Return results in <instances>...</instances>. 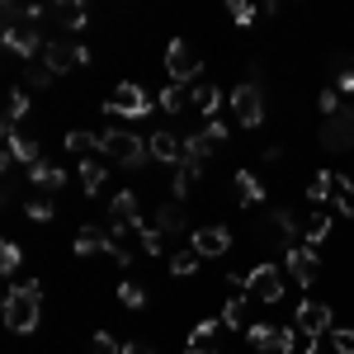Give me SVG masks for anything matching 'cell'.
Returning a JSON list of instances; mask_svg holds the SVG:
<instances>
[{
	"label": "cell",
	"mask_w": 354,
	"mask_h": 354,
	"mask_svg": "<svg viewBox=\"0 0 354 354\" xmlns=\"http://www.w3.org/2000/svg\"><path fill=\"white\" fill-rule=\"evenodd\" d=\"M5 326L15 330V335H33L38 322H43V283L38 279H24V283H15L10 293H5Z\"/></svg>",
	"instance_id": "obj_1"
},
{
	"label": "cell",
	"mask_w": 354,
	"mask_h": 354,
	"mask_svg": "<svg viewBox=\"0 0 354 354\" xmlns=\"http://www.w3.org/2000/svg\"><path fill=\"white\" fill-rule=\"evenodd\" d=\"M100 156L109 165H123V170H142L151 161V147L137 133H128V128H104L100 133Z\"/></svg>",
	"instance_id": "obj_2"
},
{
	"label": "cell",
	"mask_w": 354,
	"mask_h": 354,
	"mask_svg": "<svg viewBox=\"0 0 354 354\" xmlns=\"http://www.w3.org/2000/svg\"><path fill=\"white\" fill-rule=\"evenodd\" d=\"M151 104H156V100H151V95H147L137 81H118L109 90V100H104V113L128 118V123H133V118H147V113H151Z\"/></svg>",
	"instance_id": "obj_3"
},
{
	"label": "cell",
	"mask_w": 354,
	"mask_h": 354,
	"mask_svg": "<svg viewBox=\"0 0 354 354\" xmlns=\"http://www.w3.org/2000/svg\"><path fill=\"white\" fill-rule=\"evenodd\" d=\"M232 137V128L222 123V118H213V123H203L198 133L185 137V165H194V170H203V165L213 161V151H218L222 142Z\"/></svg>",
	"instance_id": "obj_4"
},
{
	"label": "cell",
	"mask_w": 354,
	"mask_h": 354,
	"mask_svg": "<svg viewBox=\"0 0 354 354\" xmlns=\"http://www.w3.org/2000/svg\"><path fill=\"white\" fill-rule=\"evenodd\" d=\"M85 62H90V48L76 43V38H48V48H43V66L53 76H66V71H76Z\"/></svg>",
	"instance_id": "obj_5"
},
{
	"label": "cell",
	"mask_w": 354,
	"mask_h": 354,
	"mask_svg": "<svg viewBox=\"0 0 354 354\" xmlns=\"http://www.w3.org/2000/svg\"><path fill=\"white\" fill-rule=\"evenodd\" d=\"M198 71H203V57L194 53L185 38H170V48H165V76H170V85H194Z\"/></svg>",
	"instance_id": "obj_6"
},
{
	"label": "cell",
	"mask_w": 354,
	"mask_h": 354,
	"mask_svg": "<svg viewBox=\"0 0 354 354\" xmlns=\"http://www.w3.org/2000/svg\"><path fill=\"white\" fill-rule=\"evenodd\" d=\"M245 298L250 302H279L283 298V265H255L245 270Z\"/></svg>",
	"instance_id": "obj_7"
},
{
	"label": "cell",
	"mask_w": 354,
	"mask_h": 354,
	"mask_svg": "<svg viewBox=\"0 0 354 354\" xmlns=\"http://www.w3.org/2000/svg\"><path fill=\"white\" fill-rule=\"evenodd\" d=\"M232 113H236L241 128H260V123H265V95H260L255 81H241L232 90Z\"/></svg>",
	"instance_id": "obj_8"
},
{
	"label": "cell",
	"mask_w": 354,
	"mask_h": 354,
	"mask_svg": "<svg viewBox=\"0 0 354 354\" xmlns=\"http://www.w3.org/2000/svg\"><path fill=\"white\" fill-rule=\"evenodd\" d=\"M0 43H5L10 57H24L28 66H33V57L43 62V48H48V38L38 28H0Z\"/></svg>",
	"instance_id": "obj_9"
},
{
	"label": "cell",
	"mask_w": 354,
	"mask_h": 354,
	"mask_svg": "<svg viewBox=\"0 0 354 354\" xmlns=\"http://www.w3.org/2000/svg\"><path fill=\"white\" fill-rule=\"evenodd\" d=\"M0 133H5V156H0L5 170H15V165H28V170H33V165L43 161V147H38L33 137H19L15 128H0Z\"/></svg>",
	"instance_id": "obj_10"
},
{
	"label": "cell",
	"mask_w": 354,
	"mask_h": 354,
	"mask_svg": "<svg viewBox=\"0 0 354 354\" xmlns=\"http://www.w3.org/2000/svg\"><path fill=\"white\" fill-rule=\"evenodd\" d=\"M283 274H288L298 288H312V279H317V250H312V245H288V250H283Z\"/></svg>",
	"instance_id": "obj_11"
},
{
	"label": "cell",
	"mask_w": 354,
	"mask_h": 354,
	"mask_svg": "<svg viewBox=\"0 0 354 354\" xmlns=\"http://www.w3.org/2000/svg\"><path fill=\"white\" fill-rule=\"evenodd\" d=\"M322 147H326V151H350V147H354V109H350V104L326 118V128H322Z\"/></svg>",
	"instance_id": "obj_12"
},
{
	"label": "cell",
	"mask_w": 354,
	"mask_h": 354,
	"mask_svg": "<svg viewBox=\"0 0 354 354\" xmlns=\"http://www.w3.org/2000/svg\"><path fill=\"white\" fill-rule=\"evenodd\" d=\"M298 330L302 340H322L330 330V302H317V298L298 302Z\"/></svg>",
	"instance_id": "obj_13"
},
{
	"label": "cell",
	"mask_w": 354,
	"mask_h": 354,
	"mask_svg": "<svg viewBox=\"0 0 354 354\" xmlns=\"http://www.w3.org/2000/svg\"><path fill=\"white\" fill-rule=\"evenodd\" d=\"M189 245L203 255V260H218V255H227V250H232V232H227V227H194V232H189Z\"/></svg>",
	"instance_id": "obj_14"
},
{
	"label": "cell",
	"mask_w": 354,
	"mask_h": 354,
	"mask_svg": "<svg viewBox=\"0 0 354 354\" xmlns=\"http://www.w3.org/2000/svg\"><path fill=\"white\" fill-rule=\"evenodd\" d=\"M109 227H128V232L142 227V203H137L133 189H118L109 198Z\"/></svg>",
	"instance_id": "obj_15"
},
{
	"label": "cell",
	"mask_w": 354,
	"mask_h": 354,
	"mask_svg": "<svg viewBox=\"0 0 354 354\" xmlns=\"http://www.w3.org/2000/svg\"><path fill=\"white\" fill-rule=\"evenodd\" d=\"M222 322H198V326L189 330V340H185V354H218L222 345Z\"/></svg>",
	"instance_id": "obj_16"
},
{
	"label": "cell",
	"mask_w": 354,
	"mask_h": 354,
	"mask_svg": "<svg viewBox=\"0 0 354 354\" xmlns=\"http://www.w3.org/2000/svg\"><path fill=\"white\" fill-rule=\"evenodd\" d=\"M147 147H151V161L170 165V170L185 161V142H180L175 133H151V137H147Z\"/></svg>",
	"instance_id": "obj_17"
},
{
	"label": "cell",
	"mask_w": 354,
	"mask_h": 354,
	"mask_svg": "<svg viewBox=\"0 0 354 354\" xmlns=\"http://www.w3.org/2000/svg\"><path fill=\"white\" fill-rule=\"evenodd\" d=\"M113 236L100 227V222H85L81 232H76V255H109Z\"/></svg>",
	"instance_id": "obj_18"
},
{
	"label": "cell",
	"mask_w": 354,
	"mask_h": 354,
	"mask_svg": "<svg viewBox=\"0 0 354 354\" xmlns=\"http://www.w3.org/2000/svg\"><path fill=\"white\" fill-rule=\"evenodd\" d=\"M189 104L203 113L208 123H213V118H218V109H222V90H218V85H208V81H194L189 85Z\"/></svg>",
	"instance_id": "obj_19"
},
{
	"label": "cell",
	"mask_w": 354,
	"mask_h": 354,
	"mask_svg": "<svg viewBox=\"0 0 354 354\" xmlns=\"http://www.w3.org/2000/svg\"><path fill=\"white\" fill-rule=\"evenodd\" d=\"M222 326L227 330H250L255 322H250V298L245 293H232V298L222 302Z\"/></svg>",
	"instance_id": "obj_20"
},
{
	"label": "cell",
	"mask_w": 354,
	"mask_h": 354,
	"mask_svg": "<svg viewBox=\"0 0 354 354\" xmlns=\"http://www.w3.org/2000/svg\"><path fill=\"white\" fill-rule=\"evenodd\" d=\"M48 19H57V24L66 28V33H76V28H85L90 10H85L81 0H62V5H53V10H48Z\"/></svg>",
	"instance_id": "obj_21"
},
{
	"label": "cell",
	"mask_w": 354,
	"mask_h": 354,
	"mask_svg": "<svg viewBox=\"0 0 354 354\" xmlns=\"http://www.w3.org/2000/svg\"><path fill=\"white\" fill-rule=\"evenodd\" d=\"M81 185H85V194L95 198V194L109 185V161H104V156H90V161H81Z\"/></svg>",
	"instance_id": "obj_22"
},
{
	"label": "cell",
	"mask_w": 354,
	"mask_h": 354,
	"mask_svg": "<svg viewBox=\"0 0 354 354\" xmlns=\"http://www.w3.org/2000/svg\"><path fill=\"white\" fill-rule=\"evenodd\" d=\"M232 185H236V203H241V208L265 203V185L255 180V170H236V180H232Z\"/></svg>",
	"instance_id": "obj_23"
},
{
	"label": "cell",
	"mask_w": 354,
	"mask_h": 354,
	"mask_svg": "<svg viewBox=\"0 0 354 354\" xmlns=\"http://www.w3.org/2000/svg\"><path fill=\"white\" fill-rule=\"evenodd\" d=\"M66 185V170H57V165H48V161H38L33 170H28V189H48V194H57Z\"/></svg>",
	"instance_id": "obj_24"
},
{
	"label": "cell",
	"mask_w": 354,
	"mask_h": 354,
	"mask_svg": "<svg viewBox=\"0 0 354 354\" xmlns=\"http://www.w3.org/2000/svg\"><path fill=\"white\" fill-rule=\"evenodd\" d=\"M326 236H330V213H326V208H312V218H307V227H302V245L317 250Z\"/></svg>",
	"instance_id": "obj_25"
},
{
	"label": "cell",
	"mask_w": 354,
	"mask_h": 354,
	"mask_svg": "<svg viewBox=\"0 0 354 354\" xmlns=\"http://www.w3.org/2000/svg\"><path fill=\"white\" fill-rule=\"evenodd\" d=\"M24 213H28L33 222H53V213H57V194H48V189H28Z\"/></svg>",
	"instance_id": "obj_26"
},
{
	"label": "cell",
	"mask_w": 354,
	"mask_h": 354,
	"mask_svg": "<svg viewBox=\"0 0 354 354\" xmlns=\"http://www.w3.org/2000/svg\"><path fill=\"white\" fill-rule=\"evenodd\" d=\"M28 113H33V104H28V90H10V100H5V128H19Z\"/></svg>",
	"instance_id": "obj_27"
},
{
	"label": "cell",
	"mask_w": 354,
	"mask_h": 354,
	"mask_svg": "<svg viewBox=\"0 0 354 354\" xmlns=\"http://www.w3.org/2000/svg\"><path fill=\"white\" fill-rule=\"evenodd\" d=\"M66 151H76L81 161H90V156H100V133H85V128H76V133H66Z\"/></svg>",
	"instance_id": "obj_28"
},
{
	"label": "cell",
	"mask_w": 354,
	"mask_h": 354,
	"mask_svg": "<svg viewBox=\"0 0 354 354\" xmlns=\"http://www.w3.org/2000/svg\"><path fill=\"white\" fill-rule=\"evenodd\" d=\"M198 175H203V170H194V165H175V170H170V189H175V203H185V198H189V189H194V180H198Z\"/></svg>",
	"instance_id": "obj_29"
},
{
	"label": "cell",
	"mask_w": 354,
	"mask_h": 354,
	"mask_svg": "<svg viewBox=\"0 0 354 354\" xmlns=\"http://www.w3.org/2000/svg\"><path fill=\"white\" fill-rule=\"evenodd\" d=\"M270 222H274V236L283 241V250H288V245H298V218H293L288 208H274Z\"/></svg>",
	"instance_id": "obj_30"
},
{
	"label": "cell",
	"mask_w": 354,
	"mask_h": 354,
	"mask_svg": "<svg viewBox=\"0 0 354 354\" xmlns=\"http://www.w3.org/2000/svg\"><path fill=\"white\" fill-rule=\"evenodd\" d=\"M307 198H312L317 208H326L330 198H335V175H330V170H317V175H312V189H307Z\"/></svg>",
	"instance_id": "obj_31"
},
{
	"label": "cell",
	"mask_w": 354,
	"mask_h": 354,
	"mask_svg": "<svg viewBox=\"0 0 354 354\" xmlns=\"http://www.w3.org/2000/svg\"><path fill=\"white\" fill-rule=\"evenodd\" d=\"M156 232H161V236H180V232H185V213H180V203H165L161 213H156Z\"/></svg>",
	"instance_id": "obj_32"
},
{
	"label": "cell",
	"mask_w": 354,
	"mask_h": 354,
	"mask_svg": "<svg viewBox=\"0 0 354 354\" xmlns=\"http://www.w3.org/2000/svg\"><path fill=\"white\" fill-rule=\"evenodd\" d=\"M156 104H161V113H180L189 104V85H165L161 95H156Z\"/></svg>",
	"instance_id": "obj_33"
},
{
	"label": "cell",
	"mask_w": 354,
	"mask_h": 354,
	"mask_svg": "<svg viewBox=\"0 0 354 354\" xmlns=\"http://www.w3.org/2000/svg\"><path fill=\"white\" fill-rule=\"evenodd\" d=\"M198 260H203V255H198L194 245H180V250L170 255V274H175V279H185V274L198 270Z\"/></svg>",
	"instance_id": "obj_34"
},
{
	"label": "cell",
	"mask_w": 354,
	"mask_h": 354,
	"mask_svg": "<svg viewBox=\"0 0 354 354\" xmlns=\"http://www.w3.org/2000/svg\"><path fill=\"white\" fill-rule=\"evenodd\" d=\"M335 213H345V218H354V180L350 175H335Z\"/></svg>",
	"instance_id": "obj_35"
},
{
	"label": "cell",
	"mask_w": 354,
	"mask_h": 354,
	"mask_svg": "<svg viewBox=\"0 0 354 354\" xmlns=\"http://www.w3.org/2000/svg\"><path fill=\"white\" fill-rule=\"evenodd\" d=\"M118 302H123L128 312H142V307H147V288L133 283V279H123V283H118Z\"/></svg>",
	"instance_id": "obj_36"
},
{
	"label": "cell",
	"mask_w": 354,
	"mask_h": 354,
	"mask_svg": "<svg viewBox=\"0 0 354 354\" xmlns=\"http://www.w3.org/2000/svg\"><path fill=\"white\" fill-rule=\"evenodd\" d=\"M274 330H279V326H265V322H255V326L245 330V340H250V345H255L260 354H274Z\"/></svg>",
	"instance_id": "obj_37"
},
{
	"label": "cell",
	"mask_w": 354,
	"mask_h": 354,
	"mask_svg": "<svg viewBox=\"0 0 354 354\" xmlns=\"http://www.w3.org/2000/svg\"><path fill=\"white\" fill-rule=\"evenodd\" d=\"M19 265H24L19 241H5V245H0V274H19Z\"/></svg>",
	"instance_id": "obj_38"
},
{
	"label": "cell",
	"mask_w": 354,
	"mask_h": 354,
	"mask_svg": "<svg viewBox=\"0 0 354 354\" xmlns=\"http://www.w3.org/2000/svg\"><path fill=\"white\" fill-rule=\"evenodd\" d=\"M137 245H142L147 255H161V250H165V236L156 232V227H147V222H142V227H137Z\"/></svg>",
	"instance_id": "obj_39"
},
{
	"label": "cell",
	"mask_w": 354,
	"mask_h": 354,
	"mask_svg": "<svg viewBox=\"0 0 354 354\" xmlns=\"http://www.w3.org/2000/svg\"><path fill=\"white\" fill-rule=\"evenodd\" d=\"M302 345V330H293V326H279L274 330V354H293Z\"/></svg>",
	"instance_id": "obj_40"
},
{
	"label": "cell",
	"mask_w": 354,
	"mask_h": 354,
	"mask_svg": "<svg viewBox=\"0 0 354 354\" xmlns=\"http://www.w3.org/2000/svg\"><path fill=\"white\" fill-rule=\"evenodd\" d=\"M227 15H232L236 24H255V15H260V10H255L250 0H232V5H227Z\"/></svg>",
	"instance_id": "obj_41"
},
{
	"label": "cell",
	"mask_w": 354,
	"mask_h": 354,
	"mask_svg": "<svg viewBox=\"0 0 354 354\" xmlns=\"http://www.w3.org/2000/svg\"><path fill=\"white\" fill-rule=\"evenodd\" d=\"M330 350H335V354H354V330L350 326L330 330Z\"/></svg>",
	"instance_id": "obj_42"
},
{
	"label": "cell",
	"mask_w": 354,
	"mask_h": 354,
	"mask_svg": "<svg viewBox=\"0 0 354 354\" xmlns=\"http://www.w3.org/2000/svg\"><path fill=\"white\" fill-rule=\"evenodd\" d=\"M90 354H123V345L113 340L109 330H100V335H95V345H90Z\"/></svg>",
	"instance_id": "obj_43"
},
{
	"label": "cell",
	"mask_w": 354,
	"mask_h": 354,
	"mask_svg": "<svg viewBox=\"0 0 354 354\" xmlns=\"http://www.w3.org/2000/svg\"><path fill=\"white\" fill-rule=\"evenodd\" d=\"M335 90H340V95H354V66H350V62H340V71H335Z\"/></svg>",
	"instance_id": "obj_44"
},
{
	"label": "cell",
	"mask_w": 354,
	"mask_h": 354,
	"mask_svg": "<svg viewBox=\"0 0 354 354\" xmlns=\"http://www.w3.org/2000/svg\"><path fill=\"white\" fill-rule=\"evenodd\" d=\"M28 85H33V90H43V85H53V71H48L43 62H33V66H28Z\"/></svg>",
	"instance_id": "obj_45"
},
{
	"label": "cell",
	"mask_w": 354,
	"mask_h": 354,
	"mask_svg": "<svg viewBox=\"0 0 354 354\" xmlns=\"http://www.w3.org/2000/svg\"><path fill=\"white\" fill-rule=\"evenodd\" d=\"M265 161H270V165L283 161V147H279V142H274V147H265Z\"/></svg>",
	"instance_id": "obj_46"
},
{
	"label": "cell",
	"mask_w": 354,
	"mask_h": 354,
	"mask_svg": "<svg viewBox=\"0 0 354 354\" xmlns=\"http://www.w3.org/2000/svg\"><path fill=\"white\" fill-rule=\"evenodd\" d=\"M123 354H151V345H142V340H128V345H123Z\"/></svg>",
	"instance_id": "obj_47"
},
{
	"label": "cell",
	"mask_w": 354,
	"mask_h": 354,
	"mask_svg": "<svg viewBox=\"0 0 354 354\" xmlns=\"http://www.w3.org/2000/svg\"><path fill=\"white\" fill-rule=\"evenodd\" d=\"M302 354H322V340H302Z\"/></svg>",
	"instance_id": "obj_48"
}]
</instances>
